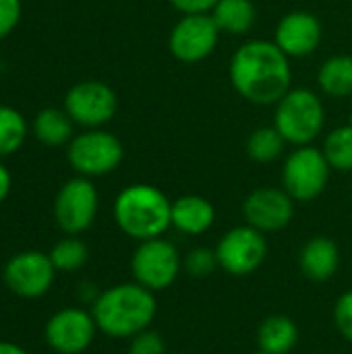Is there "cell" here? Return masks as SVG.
<instances>
[{"mask_svg": "<svg viewBox=\"0 0 352 354\" xmlns=\"http://www.w3.org/2000/svg\"><path fill=\"white\" fill-rule=\"evenodd\" d=\"M234 91L255 106H276L293 87L290 58L272 39H249L230 56Z\"/></svg>", "mask_w": 352, "mask_h": 354, "instance_id": "cell-1", "label": "cell"}, {"mask_svg": "<svg viewBox=\"0 0 352 354\" xmlns=\"http://www.w3.org/2000/svg\"><path fill=\"white\" fill-rule=\"evenodd\" d=\"M89 311L104 336L131 340L135 334L151 328L158 315V301L156 292L133 280L100 290Z\"/></svg>", "mask_w": 352, "mask_h": 354, "instance_id": "cell-2", "label": "cell"}, {"mask_svg": "<svg viewBox=\"0 0 352 354\" xmlns=\"http://www.w3.org/2000/svg\"><path fill=\"white\" fill-rule=\"evenodd\" d=\"M112 216L124 236L137 243L158 239L172 228V199L149 183H133L116 195Z\"/></svg>", "mask_w": 352, "mask_h": 354, "instance_id": "cell-3", "label": "cell"}, {"mask_svg": "<svg viewBox=\"0 0 352 354\" xmlns=\"http://www.w3.org/2000/svg\"><path fill=\"white\" fill-rule=\"evenodd\" d=\"M274 127L288 145H313L326 127V106L309 87H290L274 106Z\"/></svg>", "mask_w": 352, "mask_h": 354, "instance_id": "cell-4", "label": "cell"}, {"mask_svg": "<svg viewBox=\"0 0 352 354\" xmlns=\"http://www.w3.org/2000/svg\"><path fill=\"white\" fill-rule=\"evenodd\" d=\"M124 158V147L116 135L104 129H83L66 145L68 166L85 178H100L114 172Z\"/></svg>", "mask_w": 352, "mask_h": 354, "instance_id": "cell-5", "label": "cell"}, {"mask_svg": "<svg viewBox=\"0 0 352 354\" xmlns=\"http://www.w3.org/2000/svg\"><path fill=\"white\" fill-rule=\"evenodd\" d=\"M131 276L137 284L151 292L170 288L183 272V255L178 247L164 239L141 241L131 255Z\"/></svg>", "mask_w": 352, "mask_h": 354, "instance_id": "cell-6", "label": "cell"}, {"mask_svg": "<svg viewBox=\"0 0 352 354\" xmlns=\"http://www.w3.org/2000/svg\"><path fill=\"white\" fill-rule=\"evenodd\" d=\"M332 166L315 145L295 147L282 164V189L301 203H309L328 189Z\"/></svg>", "mask_w": 352, "mask_h": 354, "instance_id": "cell-7", "label": "cell"}, {"mask_svg": "<svg viewBox=\"0 0 352 354\" xmlns=\"http://www.w3.org/2000/svg\"><path fill=\"white\" fill-rule=\"evenodd\" d=\"M268 253L270 245L266 234L249 224L226 230L216 245L220 270L234 278L255 274L268 259Z\"/></svg>", "mask_w": 352, "mask_h": 354, "instance_id": "cell-8", "label": "cell"}, {"mask_svg": "<svg viewBox=\"0 0 352 354\" xmlns=\"http://www.w3.org/2000/svg\"><path fill=\"white\" fill-rule=\"evenodd\" d=\"M100 195L91 178L73 176L68 178L54 197V220L64 234L79 236L89 230L98 218Z\"/></svg>", "mask_w": 352, "mask_h": 354, "instance_id": "cell-9", "label": "cell"}, {"mask_svg": "<svg viewBox=\"0 0 352 354\" xmlns=\"http://www.w3.org/2000/svg\"><path fill=\"white\" fill-rule=\"evenodd\" d=\"M56 280V268L48 253L29 249L6 259L2 282L8 292L19 299H39L50 292Z\"/></svg>", "mask_w": 352, "mask_h": 354, "instance_id": "cell-10", "label": "cell"}, {"mask_svg": "<svg viewBox=\"0 0 352 354\" xmlns=\"http://www.w3.org/2000/svg\"><path fill=\"white\" fill-rule=\"evenodd\" d=\"M116 110L118 95L104 81L89 79L75 83L64 95V112L83 129H102L116 116Z\"/></svg>", "mask_w": 352, "mask_h": 354, "instance_id": "cell-11", "label": "cell"}, {"mask_svg": "<svg viewBox=\"0 0 352 354\" xmlns=\"http://www.w3.org/2000/svg\"><path fill=\"white\" fill-rule=\"evenodd\" d=\"M91 311L83 307H62L44 326V340L56 354H83L98 334Z\"/></svg>", "mask_w": 352, "mask_h": 354, "instance_id": "cell-12", "label": "cell"}, {"mask_svg": "<svg viewBox=\"0 0 352 354\" xmlns=\"http://www.w3.org/2000/svg\"><path fill=\"white\" fill-rule=\"evenodd\" d=\"M220 35L222 31L210 12L183 15L168 35V48L176 60L195 64L214 54L220 44Z\"/></svg>", "mask_w": 352, "mask_h": 354, "instance_id": "cell-13", "label": "cell"}, {"mask_svg": "<svg viewBox=\"0 0 352 354\" xmlns=\"http://www.w3.org/2000/svg\"><path fill=\"white\" fill-rule=\"evenodd\" d=\"M295 203L297 201L282 187L253 189L243 201L245 224L257 228L263 234L280 232L293 222Z\"/></svg>", "mask_w": 352, "mask_h": 354, "instance_id": "cell-14", "label": "cell"}, {"mask_svg": "<svg viewBox=\"0 0 352 354\" xmlns=\"http://www.w3.org/2000/svg\"><path fill=\"white\" fill-rule=\"evenodd\" d=\"M324 37V25L317 15L309 10H290L286 12L274 31L276 46L288 58H307L311 56Z\"/></svg>", "mask_w": 352, "mask_h": 354, "instance_id": "cell-15", "label": "cell"}, {"mask_svg": "<svg viewBox=\"0 0 352 354\" xmlns=\"http://www.w3.org/2000/svg\"><path fill=\"white\" fill-rule=\"evenodd\" d=\"M340 249L330 236H311L299 251V268L311 282H328L338 274Z\"/></svg>", "mask_w": 352, "mask_h": 354, "instance_id": "cell-16", "label": "cell"}, {"mask_svg": "<svg viewBox=\"0 0 352 354\" xmlns=\"http://www.w3.org/2000/svg\"><path fill=\"white\" fill-rule=\"evenodd\" d=\"M216 224V207L201 195L172 199V228L185 236H201Z\"/></svg>", "mask_w": 352, "mask_h": 354, "instance_id": "cell-17", "label": "cell"}, {"mask_svg": "<svg viewBox=\"0 0 352 354\" xmlns=\"http://www.w3.org/2000/svg\"><path fill=\"white\" fill-rule=\"evenodd\" d=\"M299 326L293 317L274 313L257 328V346L266 354H290L299 344Z\"/></svg>", "mask_w": 352, "mask_h": 354, "instance_id": "cell-18", "label": "cell"}, {"mask_svg": "<svg viewBox=\"0 0 352 354\" xmlns=\"http://www.w3.org/2000/svg\"><path fill=\"white\" fill-rule=\"evenodd\" d=\"M33 137L48 147H60L68 145V141L75 137V122L64 112V108H44L33 118Z\"/></svg>", "mask_w": 352, "mask_h": 354, "instance_id": "cell-19", "label": "cell"}, {"mask_svg": "<svg viewBox=\"0 0 352 354\" xmlns=\"http://www.w3.org/2000/svg\"><path fill=\"white\" fill-rule=\"evenodd\" d=\"M222 33L245 35L257 23V8L253 0H218L210 12Z\"/></svg>", "mask_w": 352, "mask_h": 354, "instance_id": "cell-20", "label": "cell"}, {"mask_svg": "<svg viewBox=\"0 0 352 354\" xmlns=\"http://www.w3.org/2000/svg\"><path fill=\"white\" fill-rule=\"evenodd\" d=\"M319 89L334 100L351 97L352 95V56L336 54L322 62L317 71Z\"/></svg>", "mask_w": 352, "mask_h": 354, "instance_id": "cell-21", "label": "cell"}, {"mask_svg": "<svg viewBox=\"0 0 352 354\" xmlns=\"http://www.w3.org/2000/svg\"><path fill=\"white\" fill-rule=\"evenodd\" d=\"M286 145L288 143L278 133V129L270 124V127H259L249 135L245 143V151L257 164H272L284 156Z\"/></svg>", "mask_w": 352, "mask_h": 354, "instance_id": "cell-22", "label": "cell"}, {"mask_svg": "<svg viewBox=\"0 0 352 354\" xmlns=\"http://www.w3.org/2000/svg\"><path fill=\"white\" fill-rule=\"evenodd\" d=\"M322 151L336 172H352V127L342 124L324 137Z\"/></svg>", "mask_w": 352, "mask_h": 354, "instance_id": "cell-23", "label": "cell"}, {"mask_svg": "<svg viewBox=\"0 0 352 354\" xmlns=\"http://www.w3.org/2000/svg\"><path fill=\"white\" fill-rule=\"evenodd\" d=\"M25 139H27L25 116L10 106H0V160L19 151Z\"/></svg>", "mask_w": 352, "mask_h": 354, "instance_id": "cell-24", "label": "cell"}, {"mask_svg": "<svg viewBox=\"0 0 352 354\" xmlns=\"http://www.w3.org/2000/svg\"><path fill=\"white\" fill-rule=\"evenodd\" d=\"M48 255H50L56 272H77V270H81L87 263L89 249H87V245L79 236L66 234L64 239H60L50 249Z\"/></svg>", "mask_w": 352, "mask_h": 354, "instance_id": "cell-25", "label": "cell"}, {"mask_svg": "<svg viewBox=\"0 0 352 354\" xmlns=\"http://www.w3.org/2000/svg\"><path fill=\"white\" fill-rule=\"evenodd\" d=\"M183 270H185V274L189 278H195V280L210 278L212 274H216V270H220L216 249H210V247H195V249H191L183 257Z\"/></svg>", "mask_w": 352, "mask_h": 354, "instance_id": "cell-26", "label": "cell"}, {"mask_svg": "<svg viewBox=\"0 0 352 354\" xmlns=\"http://www.w3.org/2000/svg\"><path fill=\"white\" fill-rule=\"evenodd\" d=\"M129 354H168L164 336L151 328L135 334L129 340Z\"/></svg>", "mask_w": 352, "mask_h": 354, "instance_id": "cell-27", "label": "cell"}, {"mask_svg": "<svg viewBox=\"0 0 352 354\" xmlns=\"http://www.w3.org/2000/svg\"><path fill=\"white\" fill-rule=\"evenodd\" d=\"M334 326L340 336L352 344V290H346L338 297L334 305Z\"/></svg>", "mask_w": 352, "mask_h": 354, "instance_id": "cell-28", "label": "cell"}, {"mask_svg": "<svg viewBox=\"0 0 352 354\" xmlns=\"http://www.w3.org/2000/svg\"><path fill=\"white\" fill-rule=\"evenodd\" d=\"M21 19V0H0V39L12 33Z\"/></svg>", "mask_w": 352, "mask_h": 354, "instance_id": "cell-29", "label": "cell"}, {"mask_svg": "<svg viewBox=\"0 0 352 354\" xmlns=\"http://www.w3.org/2000/svg\"><path fill=\"white\" fill-rule=\"evenodd\" d=\"M180 15H203L212 12L218 0H168Z\"/></svg>", "mask_w": 352, "mask_h": 354, "instance_id": "cell-30", "label": "cell"}, {"mask_svg": "<svg viewBox=\"0 0 352 354\" xmlns=\"http://www.w3.org/2000/svg\"><path fill=\"white\" fill-rule=\"evenodd\" d=\"M10 189H12V176H10V170L4 166V162L0 160V203L10 195Z\"/></svg>", "mask_w": 352, "mask_h": 354, "instance_id": "cell-31", "label": "cell"}, {"mask_svg": "<svg viewBox=\"0 0 352 354\" xmlns=\"http://www.w3.org/2000/svg\"><path fill=\"white\" fill-rule=\"evenodd\" d=\"M77 295H79V299L83 301V303H93L95 299H98V295H100V290L93 286V284H89V282H83V284H79V290H77Z\"/></svg>", "mask_w": 352, "mask_h": 354, "instance_id": "cell-32", "label": "cell"}, {"mask_svg": "<svg viewBox=\"0 0 352 354\" xmlns=\"http://www.w3.org/2000/svg\"><path fill=\"white\" fill-rule=\"evenodd\" d=\"M0 354H29L23 346L8 342V340H0Z\"/></svg>", "mask_w": 352, "mask_h": 354, "instance_id": "cell-33", "label": "cell"}, {"mask_svg": "<svg viewBox=\"0 0 352 354\" xmlns=\"http://www.w3.org/2000/svg\"><path fill=\"white\" fill-rule=\"evenodd\" d=\"M346 124H351V127H352V114L349 116V122H346Z\"/></svg>", "mask_w": 352, "mask_h": 354, "instance_id": "cell-34", "label": "cell"}, {"mask_svg": "<svg viewBox=\"0 0 352 354\" xmlns=\"http://www.w3.org/2000/svg\"><path fill=\"white\" fill-rule=\"evenodd\" d=\"M168 354H189V353H168Z\"/></svg>", "mask_w": 352, "mask_h": 354, "instance_id": "cell-35", "label": "cell"}, {"mask_svg": "<svg viewBox=\"0 0 352 354\" xmlns=\"http://www.w3.org/2000/svg\"><path fill=\"white\" fill-rule=\"evenodd\" d=\"M255 354H266V353H261V351H259V353H255Z\"/></svg>", "mask_w": 352, "mask_h": 354, "instance_id": "cell-36", "label": "cell"}]
</instances>
